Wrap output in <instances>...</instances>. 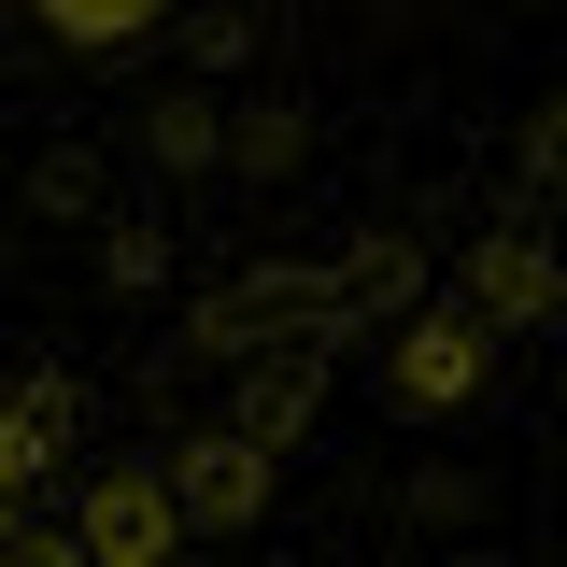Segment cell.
Wrapping results in <instances>:
<instances>
[{"instance_id":"cell-1","label":"cell","mask_w":567,"mask_h":567,"mask_svg":"<svg viewBox=\"0 0 567 567\" xmlns=\"http://www.w3.org/2000/svg\"><path fill=\"white\" fill-rule=\"evenodd\" d=\"M156 525H171L156 496H100V554H156Z\"/></svg>"},{"instance_id":"cell-2","label":"cell","mask_w":567,"mask_h":567,"mask_svg":"<svg viewBox=\"0 0 567 567\" xmlns=\"http://www.w3.org/2000/svg\"><path fill=\"white\" fill-rule=\"evenodd\" d=\"M58 29H85V43L100 29H142V0H58Z\"/></svg>"}]
</instances>
